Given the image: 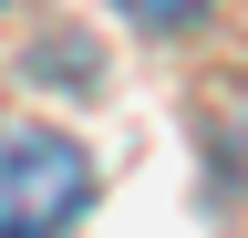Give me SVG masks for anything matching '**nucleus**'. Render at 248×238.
Wrapping results in <instances>:
<instances>
[{
  "label": "nucleus",
  "mask_w": 248,
  "mask_h": 238,
  "mask_svg": "<svg viewBox=\"0 0 248 238\" xmlns=\"http://www.w3.org/2000/svg\"><path fill=\"white\" fill-rule=\"evenodd\" d=\"M93 207V156L52 125H0V238H62Z\"/></svg>",
  "instance_id": "obj_1"
},
{
  "label": "nucleus",
  "mask_w": 248,
  "mask_h": 238,
  "mask_svg": "<svg viewBox=\"0 0 248 238\" xmlns=\"http://www.w3.org/2000/svg\"><path fill=\"white\" fill-rule=\"evenodd\" d=\"M135 21H186V11H207V0H124Z\"/></svg>",
  "instance_id": "obj_2"
}]
</instances>
